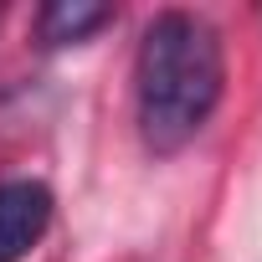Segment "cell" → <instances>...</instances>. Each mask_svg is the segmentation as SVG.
Listing matches in <instances>:
<instances>
[{"mask_svg":"<svg viewBox=\"0 0 262 262\" xmlns=\"http://www.w3.org/2000/svg\"><path fill=\"white\" fill-rule=\"evenodd\" d=\"M226 93V57L211 21L190 11H160L134 57V113L149 155H180L211 123Z\"/></svg>","mask_w":262,"mask_h":262,"instance_id":"cell-1","label":"cell"},{"mask_svg":"<svg viewBox=\"0 0 262 262\" xmlns=\"http://www.w3.org/2000/svg\"><path fill=\"white\" fill-rule=\"evenodd\" d=\"M113 26V6H93V0H52L36 11V41L41 47H77Z\"/></svg>","mask_w":262,"mask_h":262,"instance_id":"cell-3","label":"cell"},{"mask_svg":"<svg viewBox=\"0 0 262 262\" xmlns=\"http://www.w3.org/2000/svg\"><path fill=\"white\" fill-rule=\"evenodd\" d=\"M52 226V190L41 180H0V262H21Z\"/></svg>","mask_w":262,"mask_h":262,"instance_id":"cell-2","label":"cell"}]
</instances>
